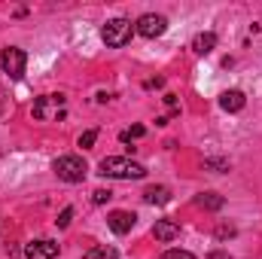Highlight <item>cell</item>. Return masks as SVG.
<instances>
[{"label": "cell", "instance_id": "cell-17", "mask_svg": "<svg viewBox=\"0 0 262 259\" xmlns=\"http://www.w3.org/2000/svg\"><path fill=\"white\" fill-rule=\"evenodd\" d=\"M162 259H195V256H192L189 250H165Z\"/></svg>", "mask_w": 262, "mask_h": 259}, {"label": "cell", "instance_id": "cell-14", "mask_svg": "<svg viewBox=\"0 0 262 259\" xmlns=\"http://www.w3.org/2000/svg\"><path fill=\"white\" fill-rule=\"evenodd\" d=\"M82 259H119V253H116V247H92Z\"/></svg>", "mask_w": 262, "mask_h": 259}, {"label": "cell", "instance_id": "cell-12", "mask_svg": "<svg viewBox=\"0 0 262 259\" xmlns=\"http://www.w3.org/2000/svg\"><path fill=\"white\" fill-rule=\"evenodd\" d=\"M213 46H216V34H198L195 40H192V49H195L198 55H210L213 52Z\"/></svg>", "mask_w": 262, "mask_h": 259}, {"label": "cell", "instance_id": "cell-7", "mask_svg": "<svg viewBox=\"0 0 262 259\" xmlns=\"http://www.w3.org/2000/svg\"><path fill=\"white\" fill-rule=\"evenodd\" d=\"M25 256L28 259H55L58 256V244L55 241H31L28 247H25Z\"/></svg>", "mask_w": 262, "mask_h": 259}, {"label": "cell", "instance_id": "cell-9", "mask_svg": "<svg viewBox=\"0 0 262 259\" xmlns=\"http://www.w3.org/2000/svg\"><path fill=\"white\" fill-rule=\"evenodd\" d=\"M244 104H247V98H244V92H238V89H229V92L220 95V107H223L226 113H238V110H244Z\"/></svg>", "mask_w": 262, "mask_h": 259}, {"label": "cell", "instance_id": "cell-16", "mask_svg": "<svg viewBox=\"0 0 262 259\" xmlns=\"http://www.w3.org/2000/svg\"><path fill=\"white\" fill-rule=\"evenodd\" d=\"M70 220H73V207H64V210L58 213V220H55V223H58V229H67V226H70Z\"/></svg>", "mask_w": 262, "mask_h": 259}, {"label": "cell", "instance_id": "cell-3", "mask_svg": "<svg viewBox=\"0 0 262 259\" xmlns=\"http://www.w3.org/2000/svg\"><path fill=\"white\" fill-rule=\"evenodd\" d=\"M52 168H55L58 180H64V183H82L85 174H89V165L79 156H61V159H55Z\"/></svg>", "mask_w": 262, "mask_h": 259}, {"label": "cell", "instance_id": "cell-10", "mask_svg": "<svg viewBox=\"0 0 262 259\" xmlns=\"http://www.w3.org/2000/svg\"><path fill=\"white\" fill-rule=\"evenodd\" d=\"M152 235H156V241H174L177 235H180V226L174 223V220H156V226H152Z\"/></svg>", "mask_w": 262, "mask_h": 259}, {"label": "cell", "instance_id": "cell-5", "mask_svg": "<svg viewBox=\"0 0 262 259\" xmlns=\"http://www.w3.org/2000/svg\"><path fill=\"white\" fill-rule=\"evenodd\" d=\"M134 31H137L140 37H146V40H156V37H162V34L168 31V18L159 15V12H146V15L137 18Z\"/></svg>", "mask_w": 262, "mask_h": 259}, {"label": "cell", "instance_id": "cell-13", "mask_svg": "<svg viewBox=\"0 0 262 259\" xmlns=\"http://www.w3.org/2000/svg\"><path fill=\"white\" fill-rule=\"evenodd\" d=\"M195 204H198V207H207V210H220V207L226 204V198H223V195H216V192H201L195 198Z\"/></svg>", "mask_w": 262, "mask_h": 259}, {"label": "cell", "instance_id": "cell-18", "mask_svg": "<svg viewBox=\"0 0 262 259\" xmlns=\"http://www.w3.org/2000/svg\"><path fill=\"white\" fill-rule=\"evenodd\" d=\"M110 198H113L110 189H95V192H92V201H95V204H104V201H110Z\"/></svg>", "mask_w": 262, "mask_h": 259}, {"label": "cell", "instance_id": "cell-2", "mask_svg": "<svg viewBox=\"0 0 262 259\" xmlns=\"http://www.w3.org/2000/svg\"><path fill=\"white\" fill-rule=\"evenodd\" d=\"M131 31H134V25H131L128 18H110V21L101 28V40H104L110 49H122L131 40Z\"/></svg>", "mask_w": 262, "mask_h": 259}, {"label": "cell", "instance_id": "cell-20", "mask_svg": "<svg viewBox=\"0 0 262 259\" xmlns=\"http://www.w3.org/2000/svg\"><path fill=\"white\" fill-rule=\"evenodd\" d=\"M216 235H220V238H229V235H235V229H232V226H220Z\"/></svg>", "mask_w": 262, "mask_h": 259}, {"label": "cell", "instance_id": "cell-1", "mask_svg": "<svg viewBox=\"0 0 262 259\" xmlns=\"http://www.w3.org/2000/svg\"><path fill=\"white\" fill-rule=\"evenodd\" d=\"M98 174L110 177V180H140V177H146V168L125 156H110V159H101Z\"/></svg>", "mask_w": 262, "mask_h": 259}, {"label": "cell", "instance_id": "cell-15", "mask_svg": "<svg viewBox=\"0 0 262 259\" xmlns=\"http://www.w3.org/2000/svg\"><path fill=\"white\" fill-rule=\"evenodd\" d=\"M95 140H98V131H95V128L85 131V134H79V146H82V149H92V146H95Z\"/></svg>", "mask_w": 262, "mask_h": 259}, {"label": "cell", "instance_id": "cell-11", "mask_svg": "<svg viewBox=\"0 0 262 259\" xmlns=\"http://www.w3.org/2000/svg\"><path fill=\"white\" fill-rule=\"evenodd\" d=\"M143 201L146 204H168L171 201V189L168 186H146L143 189Z\"/></svg>", "mask_w": 262, "mask_h": 259}, {"label": "cell", "instance_id": "cell-4", "mask_svg": "<svg viewBox=\"0 0 262 259\" xmlns=\"http://www.w3.org/2000/svg\"><path fill=\"white\" fill-rule=\"evenodd\" d=\"M61 113H64V95H43L34 104V119H40V122L58 119Z\"/></svg>", "mask_w": 262, "mask_h": 259}, {"label": "cell", "instance_id": "cell-19", "mask_svg": "<svg viewBox=\"0 0 262 259\" xmlns=\"http://www.w3.org/2000/svg\"><path fill=\"white\" fill-rule=\"evenodd\" d=\"M131 137H143V125H134V128L122 131V140H125V143H128Z\"/></svg>", "mask_w": 262, "mask_h": 259}, {"label": "cell", "instance_id": "cell-6", "mask_svg": "<svg viewBox=\"0 0 262 259\" xmlns=\"http://www.w3.org/2000/svg\"><path fill=\"white\" fill-rule=\"evenodd\" d=\"M25 64H28V55H25L21 49L9 46V49L0 52V67H3V73H9L12 79H21V76H25Z\"/></svg>", "mask_w": 262, "mask_h": 259}, {"label": "cell", "instance_id": "cell-8", "mask_svg": "<svg viewBox=\"0 0 262 259\" xmlns=\"http://www.w3.org/2000/svg\"><path fill=\"white\" fill-rule=\"evenodd\" d=\"M134 220H137V217H134L131 210H113V213L107 217V226H110L116 235H128L131 229H134Z\"/></svg>", "mask_w": 262, "mask_h": 259}]
</instances>
